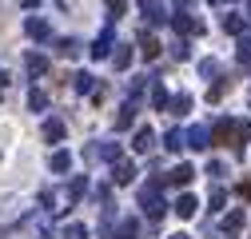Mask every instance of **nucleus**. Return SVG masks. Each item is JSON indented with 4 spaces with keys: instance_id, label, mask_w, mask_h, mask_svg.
Segmentation results:
<instances>
[{
    "instance_id": "36",
    "label": "nucleus",
    "mask_w": 251,
    "mask_h": 239,
    "mask_svg": "<svg viewBox=\"0 0 251 239\" xmlns=\"http://www.w3.org/2000/svg\"><path fill=\"white\" fill-rule=\"evenodd\" d=\"M179 4H187V0H179Z\"/></svg>"
},
{
    "instance_id": "10",
    "label": "nucleus",
    "mask_w": 251,
    "mask_h": 239,
    "mask_svg": "<svg viewBox=\"0 0 251 239\" xmlns=\"http://www.w3.org/2000/svg\"><path fill=\"white\" fill-rule=\"evenodd\" d=\"M140 8H144V16H148L151 24H164V20H168V12H164L160 0H140Z\"/></svg>"
},
{
    "instance_id": "34",
    "label": "nucleus",
    "mask_w": 251,
    "mask_h": 239,
    "mask_svg": "<svg viewBox=\"0 0 251 239\" xmlns=\"http://www.w3.org/2000/svg\"><path fill=\"white\" fill-rule=\"evenodd\" d=\"M168 239H192V235H183V231H176V235H168Z\"/></svg>"
},
{
    "instance_id": "18",
    "label": "nucleus",
    "mask_w": 251,
    "mask_h": 239,
    "mask_svg": "<svg viewBox=\"0 0 251 239\" xmlns=\"http://www.w3.org/2000/svg\"><path fill=\"white\" fill-rule=\"evenodd\" d=\"M187 108H192V96H187V92H179V96L168 100V112H176V116H183Z\"/></svg>"
},
{
    "instance_id": "23",
    "label": "nucleus",
    "mask_w": 251,
    "mask_h": 239,
    "mask_svg": "<svg viewBox=\"0 0 251 239\" xmlns=\"http://www.w3.org/2000/svg\"><path fill=\"white\" fill-rule=\"evenodd\" d=\"M140 235V223L136 219H120V239H136Z\"/></svg>"
},
{
    "instance_id": "22",
    "label": "nucleus",
    "mask_w": 251,
    "mask_h": 239,
    "mask_svg": "<svg viewBox=\"0 0 251 239\" xmlns=\"http://www.w3.org/2000/svg\"><path fill=\"white\" fill-rule=\"evenodd\" d=\"M112 60H116V68H128V64H132V48H128V44H116V56H112Z\"/></svg>"
},
{
    "instance_id": "32",
    "label": "nucleus",
    "mask_w": 251,
    "mask_h": 239,
    "mask_svg": "<svg viewBox=\"0 0 251 239\" xmlns=\"http://www.w3.org/2000/svg\"><path fill=\"white\" fill-rule=\"evenodd\" d=\"M207 175H215V179H219V175H227V167L219 164V160H211V164H207Z\"/></svg>"
},
{
    "instance_id": "19",
    "label": "nucleus",
    "mask_w": 251,
    "mask_h": 239,
    "mask_svg": "<svg viewBox=\"0 0 251 239\" xmlns=\"http://www.w3.org/2000/svg\"><path fill=\"white\" fill-rule=\"evenodd\" d=\"M60 239H88V227L84 223H64L60 227Z\"/></svg>"
},
{
    "instance_id": "21",
    "label": "nucleus",
    "mask_w": 251,
    "mask_h": 239,
    "mask_svg": "<svg viewBox=\"0 0 251 239\" xmlns=\"http://www.w3.org/2000/svg\"><path fill=\"white\" fill-rule=\"evenodd\" d=\"M28 108H32V112H44V108H48V96L40 92V88H32V92H28Z\"/></svg>"
},
{
    "instance_id": "16",
    "label": "nucleus",
    "mask_w": 251,
    "mask_h": 239,
    "mask_svg": "<svg viewBox=\"0 0 251 239\" xmlns=\"http://www.w3.org/2000/svg\"><path fill=\"white\" fill-rule=\"evenodd\" d=\"M28 72H32V76H44V72H48V56L28 52Z\"/></svg>"
},
{
    "instance_id": "2",
    "label": "nucleus",
    "mask_w": 251,
    "mask_h": 239,
    "mask_svg": "<svg viewBox=\"0 0 251 239\" xmlns=\"http://www.w3.org/2000/svg\"><path fill=\"white\" fill-rule=\"evenodd\" d=\"M172 24H176V32H183V36H200V32H203V24H200L192 12H176Z\"/></svg>"
},
{
    "instance_id": "27",
    "label": "nucleus",
    "mask_w": 251,
    "mask_h": 239,
    "mask_svg": "<svg viewBox=\"0 0 251 239\" xmlns=\"http://www.w3.org/2000/svg\"><path fill=\"white\" fill-rule=\"evenodd\" d=\"M235 60L251 68V40H239V48H235Z\"/></svg>"
},
{
    "instance_id": "6",
    "label": "nucleus",
    "mask_w": 251,
    "mask_h": 239,
    "mask_svg": "<svg viewBox=\"0 0 251 239\" xmlns=\"http://www.w3.org/2000/svg\"><path fill=\"white\" fill-rule=\"evenodd\" d=\"M136 179V167L128 164V160H116V167H112V184H120V188H128Z\"/></svg>"
},
{
    "instance_id": "17",
    "label": "nucleus",
    "mask_w": 251,
    "mask_h": 239,
    "mask_svg": "<svg viewBox=\"0 0 251 239\" xmlns=\"http://www.w3.org/2000/svg\"><path fill=\"white\" fill-rule=\"evenodd\" d=\"M56 52L64 56V60H72V56H80V40H72V36H64V40L56 44Z\"/></svg>"
},
{
    "instance_id": "25",
    "label": "nucleus",
    "mask_w": 251,
    "mask_h": 239,
    "mask_svg": "<svg viewBox=\"0 0 251 239\" xmlns=\"http://www.w3.org/2000/svg\"><path fill=\"white\" fill-rule=\"evenodd\" d=\"M108 48H112V32H104V36H100L96 44H92V56L100 60V56H108Z\"/></svg>"
},
{
    "instance_id": "26",
    "label": "nucleus",
    "mask_w": 251,
    "mask_h": 239,
    "mask_svg": "<svg viewBox=\"0 0 251 239\" xmlns=\"http://www.w3.org/2000/svg\"><path fill=\"white\" fill-rule=\"evenodd\" d=\"M76 92H96V76L80 72V76H76Z\"/></svg>"
},
{
    "instance_id": "37",
    "label": "nucleus",
    "mask_w": 251,
    "mask_h": 239,
    "mask_svg": "<svg viewBox=\"0 0 251 239\" xmlns=\"http://www.w3.org/2000/svg\"><path fill=\"white\" fill-rule=\"evenodd\" d=\"M247 12H251V4H247Z\"/></svg>"
},
{
    "instance_id": "5",
    "label": "nucleus",
    "mask_w": 251,
    "mask_h": 239,
    "mask_svg": "<svg viewBox=\"0 0 251 239\" xmlns=\"http://www.w3.org/2000/svg\"><path fill=\"white\" fill-rule=\"evenodd\" d=\"M24 32L32 36V40H48L52 28H48V20H40V16H28V20H24Z\"/></svg>"
},
{
    "instance_id": "12",
    "label": "nucleus",
    "mask_w": 251,
    "mask_h": 239,
    "mask_svg": "<svg viewBox=\"0 0 251 239\" xmlns=\"http://www.w3.org/2000/svg\"><path fill=\"white\" fill-rule=\"evenodd\" d=\"M48 167H52L56 175H64V171L72 167V156H68V152H52V156H48Z\"/></svg>"
},
{
    "instance_id": "3",
    "label": "nucleus",
    "mask_w": 251,
    "mask_h": 239,
    "mask_svg": "<svg viewBox=\"0 0 251 239\" xmlns=\"http://www.w3.org/2000/svg\"><path fill=\"white\" fill-rule=\"evenodd\" d=\"M183 136H187V147H196V152L211 147V128H207V124H196L192 132H183Z\"/></svg>"
},
{
    "instance_id": "9",
    "label": "nucleus",
    "mask_w": 251,
    "mask_h": 239,
    "mask_svg": "<svg viewBox=\"0 0 251 239\" xmlns=\"http://www.w3.org/2000/svg\"><path fill=\"white\" fill-rule=\"evenodd\" d=\"M132 147H136L140 156H144V152H151V147H155V132H151V128H136V136H132Z\"/></svg>"
},
{
    "instance_id": "20",
    "label": "nucleus",
    "mask_w": 251,
    "mask_h": 239,
    "mask_svg": "<svg viewBox=\"0 0 251 239\" xmlns=\"http://www.w3.org/2000/svg\"><path fill=\"white\" fill-rule=\"evenodd\" d=\"M151 104H155V112H164V108H168V92H164V84H160V80L151 84Z\"/></svg>"
},
{
    "instance_id": "28",
    "label": "nucleus",
    "mask_w": 251,
    "mask_h": 239,
    "mask_svg": "<svg viewBox=\"0 0 251 239\" xmlns=\"http://www.w3.org/2000/svg\"><path fill=\"white\" fill-rule=\"evenodd\" d=\"M224 28H227V32H239V28H243L239 12H227V16H224Z\"/></svg>"
},
{
    "instance_id": "31",
    "label": "nucleus",
    "mask_w": 251,
    "mask_h": 239,
    "mask_svg": "<svg viewBox=\"0 0 251 239\" xmlns=\"http://www.w3.org/2000/svg\"><path fill=\"white\" fill-rule=\"evenodd\" d=\"M200 72H203V76H219V64H215V60H203Z\"/></svg>"
},
{
    "instance_id": "4",
    "label": "nucleus",
    "mask_w": 251,
    "mask_h": 239,
    "mask_svg": "<svg viewBox=\"0 0 251 239\" xmlns=\"http://www.w3.org/2000/svg\"><path fill=\"white\" fill-rule=\"evenodd\" d=\"M172 212H176L179 219H192V215L200 212V199H196V195H179V199L172 203Z\"/></svg>"
},
{
    "instance_id": "35",
    "label": "nucleus",
    "mask_w": 251,
    "mask_h": 239,
    "mask_svg": "<svg viewBox=\"0 0 251 239\" xmlns=\"http://www.w3.org/2000/svg\"><path fill=\"white\" fill-rule=\"evenodd\" d=\"M4 84H8V76H4V72H0V88H4Z\"/></svg>"
},
{
    "instance_id": "29",
    "label": "nucleus",
    "mask_w": 251,
    "mask_h": 239,
    "mask_svg": "<svg viewBox=\"0 0 251 239\" xmlns=\"http://www.w3.org/2000/svg\"><path fill=\"white\" fill-rule=\"evenodd\" d=\"M124 8H128V0H108V12L112 16H124Z\"/></svg>"
},
{
    "instance_id": "8",
    "label": "nucleus",
    "mask_w": 251,
    "mask_h": 239,
    "mask_svg": "<svg viewBox=\"0 0 251 239\" xmlns=\"http://www.w3.org/2000/svg\"><path fill=\"white\" fill-rule=\"evenodd\" d=\"M243 223H247L243 207H235V212H227V215H224V223H219V227H224V235H239V231H243Z\"/></svg>"
},
{
    "instance_id": "13",
    "label": "nucleus",
    "mask_w": 251,
    "mask_h": 239,
    "mask_svg": "<svg viewBox=\"0 0 251 239\" xmlns=\"http://www.w3.org/2000/svg\"><path fill=\"white\" fill-rule=\"evenodd\" d=\"M132 124H136V104H124V108H120V116H116V132L132 128Z\"/></svg>"
},
{
    "instance_id": "11",
    "label": "nucleus",
    "mask_w": 251,
    "mask_h": 239,
    "mask_svg": "<svg viewBox=\"0 0 251 239\" xmlns=\"http://www.w3.org/2000/svg\"><path fill=\"white\" fill-rule=\"evenodd\" d=\"M44 140H48V143H60V140H64V120H44Z\"/></svg>"
},
{
    "instance_id": "1",
    "label": "nucleus",
    "mask_w": 251,
    "mask_h": 239,
    "mask_svg": "<svg viewBox=\"0 0 251 239\" xmlns=\"http://www.w3.org/2000/svg\"><path fill=\"white\" fill-rule=\"evenodd\" d=\"M160 191H164V179H151V184L140 191V212H144L148 219H160V215L168 212V203H164Z\"/></svg>"
},
{
    "instance_id": "14",
    "label": "nucleus",
    "mask_w": 251,
    "mask_h": 239,
    "mask_svg": "<svg viewBox=\"0 0 251 239\" xmlns=\"http://www.w3.org/2000/svg\"><path fill=\"white\" fill-rule=\"evenodd\" d=\"M140 52H144V60H155V56H160V40H155V36H140Z\"/></svg>"
},
{
    "instance_id": "15",
    "label": "nucleus",
    "mask_w": 251,
    "mask_h": 239,
    "mask_svg": "<svg viewBox=\"0 0 251 239\" xmlns=\"http://www.w3.org/2000/svg\"><path fill=\"white\" fill-rule=\"evenodd\" d=\"M164 147H168V152H179V147H187V136H183L179 128H172V132L164 136Z\"/></svg>"
},
{
    "instance_id": "30",
    "label": "nucleus",
    "mask_w": 251,
    "mask_h": 239,
    "mask_svg": "<svg viewBox=\"0 0 251 239\" xmlns=\"http://www.w3.org/2000/svg\"><path fill=\"white\" fill-rule=\"evenodd\" d=\"M224 207V188H211V212H219Z\"/></svg>"
},
{
    "instance_id": "24",
    "label": "nucleus",
    "mask_w": 251,
    "mask_h": 239,
    "mask_svg": "<svg viewBox=\"0 0 251 239\" xmlns=\"http://www.w3.org/2000/svg\"><path fill=\"white\" fill-rule=\"evenodd\" d=\"M172 56H176V60H192V44H187V40L179 36V40L172 44Z\"/></svg>"
},
{
    "instance_id": "33",
    "label": "nucleus",
    "mask_w": 251,
    "mask_h": 239,
    "mask_svg": "<svg viewBox=\"0 0 251 239\" xmlns=\"http://www.w3.org/2000/svg\"><path fill=\"white\" fill-rule=\"evenodd\" d=\"M239 195H243V199H251V179H243V184H239Z\"/></svg>"
},
{
    "instance_id": "7",
    "label": "nucleus",
    "mask_w": 251,
    "mask_h": 239,
    "mask_svg": "<svg viewBox=\"0 0 251 239\" xmlns=\"http://www.w3.org/2000/svg\"><path fill=\"white\" fill-rule=\"evenodd\" d=\"M192 179H196V167H192V164H179V167H172V171L164 175V184H176V188H179V184H192Z\"/></svg>"
}]
</instances>
